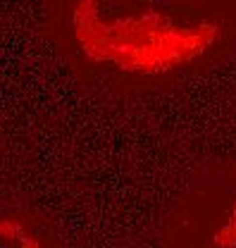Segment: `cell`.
Returning <instances> with one entry per match:
<instances>
[{
	"label": "cell",
	"instance_id": "cell-1",
	"mask_svg": "<svg viewBox=\"0 0 236 248\" xmlns=\"http://www.w3.org/2000/svg\"><path fill=\"white\" fill-rule=\"evenodd\" d=\"M67 50L124 86H160L207 62L229 36L210 0H64Z\"/></svg>",
	"mask_w": 236,
	"mask_h": 248
}]
</instances>
